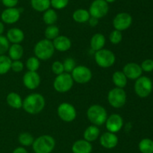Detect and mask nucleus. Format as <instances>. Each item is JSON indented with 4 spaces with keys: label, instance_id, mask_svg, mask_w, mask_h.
Returning a JSON list of instances; mask_svg holds the SVG:
<instances>
[{
    "label": "nucleus",
    "instance_id": "35",
    "mask_svg": "<svg viewBox=\"0 0 153 153\" xmlns=\"http://www.w3.org/2000/svg\"><path fill=\"white\" fill-rule=\"evenodd\" d=\"M9 47V40L6 37L3 35H0V56L4 55L7 50Z\"/></svg>",
    "mask_w": 153,
    "mask_h": 153
},
{
    "label": "nucleus",
    "instance_id": "46",
    "mask_svg": "<svg viewBox=\"0 0 153 153\" xmlns=\"http://www.w3.org/2000/svg\"><path fill=\"white\" fill-rule=\"evenodd\" d=\"M0 2H1V0H0Z\"/></svg>",
    "mask_w": 153,
    "mask_h": 153
},
{
    "label": "nucleus",
    "instance_id": "38",
    "mask_svg": "<svg viewBox=\"0 0 153 153\" xmlns=\"http://www.w3.org/2000/svg\"><path fill=\"white\" fill-rule=\"evenodd\" d=\"M52 71H53V73L55 74H61L64 73V64H63V63H61V62H55L52 65Z\"/></svg>",
    "mask_w": 153,
    "mask_h": 153
},
{
    "label": "nucleus",
    "instance_id": "4",
    "mask_svg": "<svg viewBox=\"0 0 153 153\" xmlns=\"http://www.w3.org/2000/svg\"><path fill=\"white\" fill-rule=\"evenodd\" d=\"M34 50V54L38 59L47 60L53 56L55 47L50 40L43 39L37 42Z\"/></svg>",
    "mask_w": 153,
    "mask_h": 153
},
{
    "label": "nucleus",
    "instance_id": "40",
    "mask_svg": "<svg viewBox=\"0 0 153 153\" xmlns=\"http://www.w3.org/2000/svg\"><path fill=\"white\" fill-rule=\"evenodd\" d=\"M11 69L14 72H20L23 69V64L19 60H15L11 63Z\"/></svg>",
    "mask_w": 153,
    "mask_h": 153
},
{
    "label": "nucleus",
    "instance_id": "42",
    "mask_svg": "<svg viewBox=\"0 0 153 153\" xmlns=\"http://www.w3.org/2000/svg\"><path fill=\"white\" fill-rule=\"evenodd\" d=\"M98 20L99 19H97V18L91 16L88 21H89V23L91 24V26H97V23H98Z\"/></svg>",
    "mask_w": 153,
    "mask_h": 153
},
{
    "label": "nucleus",
    "instance_id": "13",
    "mask_svg": "<svg viewBox=\"0 0 153 153\" xmlns=\"http://www.w3.org/2000/svg\"><path fill=\"white\" fill-rule=\"evenodd\" d=\"M20 17V10L16 8H7L1 14V19L3 22L13 24L17 22Z\"/></svg>",
    "mask_w": 153,
    "mask_h": 153
},
{
    "label": "nucleus",
    "instance_id": "24",
    "mask_svg": "<svg viewBox=\"0 0 153 153\" xmlns=\"http://www.w3.org/2000/svg\"><path fill=\"white\" fill-rule=\"evenodd\" d=\"M91 15L89 11L86 9L79 8L75 10L73 14V18L76 22L82 23V22H86L89 20Z\"/></svg>",
    "mask_w": 153,
    "mask_h": 153
},
{
    "label": "nucleus",
    "instance_id": "44",
    "mask_svg": "<svg viewBox=\"0 0 153 153\" xmlns=\"http://www.w3.org/2000/svg\"><path fill=\"white\" fill-rule=\"evenodd\" d=\"M4 24H3L2 22L0 21V35L4 32Z\"/></svg>",
    "mask_w": 153,
    "mask_h": 153
},
{
    "label": "nucleus",
    "instance_id": "34",
    "mask_svg": "<svg viewBox=\"0 0 153 153\" xmlns=\"http://www.w3.org/2000/svg\"><path fill=\"white\" fill-rule=\"evenodd\" d=\"M64 71H66V73H70L73 70V69L76 68V62L73 58H67L64 60Z\"/></svg>",
    "mask_w": 153,
    "mask_h": 153
},
{
    "label": "nucleus",
    "instance_id": "18",
    "mask_svg": "<svg viewBox=\"0 0 153 153\" xmlns=\"http://www.w3.org/2000/svg\"><path fill=\"white\" fill-rule=\"evenodd\" d=\"M53 46L58 51H67L71 47V40L64 35H58L54 39Z\"/></svg>",
    "mask_w": 153,
    "mask_h": 153
},
{
    "label": "nucleus",
    "instance_id": "25",
    "mask_svg": "<svg viewBox=\"0 0 153 153\" xmlns=\"http://www.w3.org/2000/svg\"><path fill=\"white\" fill-rule=\"evenodd\" d=\"M100 135V129L97 125H91L85 130L84 138L88 142L96 140Z\"/></svg>",
    "mask_w": 153,
    "mask_h": 153
},
{
    "label": "nucleus",
    "instance_id": "6",
    "mask_svg": "<svg viewBox=\"0 0 153 153\" xmlns=\"http://www.w3.org/2000/svg\"><path fill=\"white\" fill-rule=\"evenodd\" d=\"M108 100L111 106L114 108H120L126 102V93L122 88H112L108 94Z\"/></svg>",
    "mask_w": 153,
    "mask_h": 153
},
{
    "label": "nucleus",
    "instance_id": "14",
    "mask_svg": "<svg viewBox=\"0 0 153 153\" xmlns=\"http://www.w3.org/2000/svg\"><path fill=\"white\" fill-rule=\"evenodd\" d=\"M106 128L109 132L116 133L120 130L123 125V119L118 114H112L106 120Z\"/></svg>",
    "mask_w": 153,
    "mask_h": 153
},
{
    "label": "nucleus",
    "instance_id": "45",
    "mask_svg": "<svg viewBox=\"0 0 153 153\" xmlns=\"http://www.w3.org/2000/svg\"><path fill=\"white\" fill-rule=\"evenodd\" d=\"M107 3H112V2H114L116 0H105Z\"/></svg>",
    "mask_w": 153,
    "mask_h": 153
},
{
    "label": "nucleus",
    "instance_id": "1",
    "mask_svg": "<svg viewBox=\"0 0 153 153\" xmlns=\"http://www.w3.org/2000/svg\"><path fill=\"white\" fill-rule=\"evenodd\" d=\"M45 106V99L42 94L33 93L27 96L22 101V107L30 114H37Z\"/></svg>",
    "mask_w": 153,
    "mask_h": 153
},
{
    "label": "nucleus",
    "instance_id": "15",
    "mask_svg": "<svg viewBox=\"0 0 153 153\" xmlns=\"http://www.w3.org/2000/svg\"><path fill=\"white\" fill-rule=\"evenodd\" d=\"M124 74L126 75L127 78H129L131 80H137L140 76H141L142 70L140 65L134 62L127 63L123 67Z\"/></svg>",
    "mask_w": 153,
    "mask_h": 153
},
{
    "label": "nucleus",
    "instance_id": "43",
    "mask_svg": "<svg viewBox=\"0 0 153 153\" xmlns=\"http://www.w3.org/2000/svg\"><path fill=\"white\" fill-rule=\"evenodd\" d=\"M13 153H28V152L26 151L25 148H22V147H18L13 150Z\"/></svg>",
    "mask_w": 153,
    "mask_h": 153
},
{
    "label": "nucleus",
    "instance_id": "36",
    "mask_svg": "<svg viewBox=\"0 0 153 153\" xmlns=\"http://www.w3.org/2000/svg\"><path fill=\"white\" fill-rule=\"evenodd\" d=\"M69 3V0H50L51 6L55 9L61 10L67 6Z\"/></svg>",
    "mask_w": 153,
    "mask_h": 153
},
{
    "label": "nucleus",
    "instance_id": "29",
    "mask_svg": "<svg viewBox=\"0 0 153 153\" xmlns=\"http://www.w3.org/2000/svg\"><path fill=\"white\" fill-rule=\"evenodd\" d=\"M43 21L47 25H53L58 20V14L54 9H48L44 11L43 16Z\"/></svg>",
    "mask_w": 153,
    "mask_h": 153
},
{
    "label": "nucleus",
    "instance_id": "12",
    "mask_svg": "<svg viewBox=\"0 0 153 153\" xmlns=\"http://www.w3.org/2000/svg\"><path fill=\"white\" fill-rule=\"evenodd\" d=\"M132 22V17L126 12L119 13L115 16L113 20V26L115 29L118 31H123L130 27Z\"/></svg>",
    "mask_w": 153,
    "mask_h": 153
},
{
    "label": "nucleus",
    "instance_id": "32",
    "mask_svg": "<svg viewBox=\"0 0 153 153\" xmlns=\"http://www.w3.org/2000/svg\"><path fill=\"white\" fill-rule=\"evenodd\" d=\"M34 137L32 135L29 133H22L19 136V141L22 146H28L32 145L34 142Z\"/></svg>",
    "mask_w": 153,
    "mask_h": 153
},
{
    "label": "nucleus",
    "instance_id": "7",
    "mask_svg": "<svg viewBox=\"0 0 153 153\" xmlns=\"http://www.w3.org/2000/svg\"><path fill=\"white\" fill-rule=\"evenodd\" d=\"M73 85V79L69 73H62L58 75L54 81V88L58 92H67Z\"/></svg>",
    "mask_w": 153,
    "mask_h": 153
},
{
    "label": "nucleus",
    "instance_id": "11",
    "mask_svg": "<svg viewBox=\"0 0 153 153\" xmlns=\"http://www.w3.org/2000/svg\"><path fill=\"white\" fill-rule=\"evenodd\" d=\"M58 114L63 121L70 122L76 118V110L70 104L62 103L58 106Z\"/></svg>",
    "mask_w": 153,
    "mask_h": 153
},
{
    "label": "nucleus",
    "instance_id": "26",
    "mask_svg": "<svg viewBox=\"0 0 153 153\" xmlns=\"http://www.w3.org/2000/svg\"><path fill=\"white\" fill-rule=\"evenodd\" d=\"M31 5L38 12H44L51 6L50 0H31Z\"/></svg>",
    "mask_w": 153,
    "mask_h": 153
},
{
    "label": "nucleus",
    "instance_id": "9",
    "mask_svg": "<svg viewBox=\"0 0 153 153\" xmlns=\"http://www.w3.org/2000/svg\"><path fill=\"white\" fill-rule=\"evenodd\" d=\"M108 10V3L106 2L105 0H94L91 3L88 11L91 16L100 19L106 16Z\"/></svg>",
    "mask_w": 153,
    "mask_h": 153
},
{
    "label": "nucleus",
    "instance_id": "39",
    "mask_svg": "<svg viewBox=\"0 0 153 153\" xmlns=\"http://www.w3.org/2000/svg\"><path fill=\"white\" fill-rule=\"evenodd\" d=\"M142 70H144L146 72H151L153 70V60L152 59H148L144 60V61L142 62L141 65Z\"/></svg>",
    "mask_w": 153,
    "mask_h": 153
},
{
    "label": "nucleus",
    "instance_id": "21",
    "mask_svg": "<svg viewBox=\"0 0 153 153\" xmlns=\"http://www.w3.org/2000/svg\"><path fill=\"white\" fill-rule=\"evenodd\" d=\"M105 44V38L102 34L97 33L92 37L91 40V46L94 50L98 51L102 50Z\"/></svg>",
    "mask_w": 153,
    "mask_h": 153
},
{
    "label": "nucleus",
    "instance_id": "19",
    "mask_svg": "<svg viewBox=\"0 0 153 153\" xmlns=\"http://www.w3.org/2000/svg\"><path fill=\"white\" fill-rule=\"evenodd\" d=\"M72 151L73 153H91L92 151V145L85 140H79L74 142Z\"/></svg>",
    "mask_w": 153,
    "mask_h": 153
},
{
    "label": "nucleus",
    "instance_id": "2",
    "mask_svg": "<svg viewBox=\"0 0 153 153\" xmlns=\"http://www.w3.org/2000/svg\"><path fill=\"white\" fill-rule=\"evenodd\" d=\"M55 141L50 135H43L37 137L32 144L35 153H50L54 149Z\"/></svg>",
    "mask_w": 153,
    "mask_h": 153
},
{
    "label": "nucleus",
    "instance_id": "30",
    "mask_svg": "<svg viewBox=\"0 0 153 153\" xmlns=\"http://www.w3.org/2000/svg\"><path fill=\"white\" fill-rule=\"evenodd\" d=\"M138 147L142 153H153V140L144 138L139 142Z\"/></svg>",
    "mask_w": 153,
    "mask_h": 153
},
{
    "label": "nucleus",
    "instance_id": "20",
    "mask_svg": "<svg viewBox=\"0 0 153 153\" xmlns=\"http://www.w3.org/2000/svg\"><path fill=\"white\" fill-rule=\"evenodd\" d=\"M7 40L13 44H19L23 40L24 32L18 28H12L7 32Z\"/></svg>",
    "mask_w": 153,
    "mask_h": 153
},
{
    "label": "nucleus",
    "instance_id": "41",
    "mask_svg": "<svg viewBox=\"0 0 153 153\" xmlns=\"http://www.w3.org/2000/svg\"><path fill=\"white\" fill-rule=\"evenodd\" d=\"M1 2L6 8H15L19 0H1Z\"/></svg>",
    "mask_w": 153,
    "mask_h": 153
},
{
    "label": "nucleus",
    "instance_id": "16",
    "mask_svg": "<svg viewBox=\"0 0 153 153\" xmlns=\"http://www.w3.org/2000/svg\"><path fill=\"white\" fill-rule=\"evenodd\" d=\"M23 83L29 89L37 88L40 83V77L36 71H27L23 76Z\"/></svg>",
    "mask_w": 153,
    "mask_h": 153
},
{
    "label": "nucleus",
    "instance_id": "23",
    "mask_svg": "<svg viewBox=\"0 0 153 153\" xmlns=\"http://www.w3.org/2000/svg\"><path fill=\"white\" fill-rule=\"evenodd\" d=\"M8 54L10 59L19 60L23 55V48L19 44H13L9 47Z\"/></svg>",
    "mask_w": 153,
    "mask_h": 153
},
{
    "label": "nucleus",
    "instance_id": "5",
    "mask_svg": "<svg viewBox=\"0 0 153 153\" xmlns=\"http://www.w3.org/2000/svg\"><path fill=\"white\" fill-rule=\"evenodd\" d=\"M152 82L150 78L142 76L137 78L134 83V91L140 98H146L152 91Z\"/></svg>",
    "mask_w": 153,
    "mask_h": 153
},
{
    "label": "nucleus",
    "instance_id": "28",
    "mask_svg": "<svg viewBox=\"0 0 153 153\" xmlns=\"http://www.w3.org/2000/svg\"><path fill=\"white\" fill-rule=\"evenodd\" d=\"M12 61L10 57L5 55L0 56V75L7 73L11 68Z\"/></svg>",
    "mask_w": 153,
    "mask_h": 153
},
{
    "label": "nucleus",
    "instance_id": "33",
    "mask_svg": "<svg viewBox=\"0 0 153 153\" xmlns=\"http://www.w3.org/2000/svg\"><path fill=\"white\" fill-rule=\"evenodd\" d=\"M26 67L30 71H36L40 67V61L37 57H30L26 62Z\"/></svg>",
    "mask_w": 153,
    "mask_h": 153
},
{
    "label": "nucleus",
    "instance_id": "31",
    "mask_svg": "<svg viewBox=\"0 0 153 153\" xmlns=\"http://www.w3.org/2000/svg\"><path fill=\"white\" fill-rule=\"evenodd\" d=\"M59 34V28L55 25H50L45 31V36L48 40H54Z\"/></svg>",
    "mask_w": 153,
    "mask_h": 153
},
{
    "label": "nucleus",
    "instance_id": "17",
    "mask_svg": "<svg viewBox=\"0 0 153 153\" xmlns=\"http://www.w3.org/2000/svg\"><path fill=\"white\" fill-rule=\"evenodd\" d=\"M118 143V137L114 133L105 132L100 136V144L106 148H114Z\"/></svg>",
    "mask_w": 153,
    "mask_h": 153
},
{
    "label": "nucleus",
    "instance_id": "27",
    "mask_svg": "<svg viewBox=\"0 0 153 153\" xmlns=\"http://www.w3.org/2000/svg\"><path fill=\"white\" fill-rule=\"evenodd\" d=\"M114 83L118 88H124L127 84V77L123 71H116L112 76Z\"/></svg>",
    "mask_w": 153,
    "mask_h": 153
},
{
    "label": "nucleus",
    "instance_id": "22",
    "mask_svg": "<svg viewBox=\"0 0 153 153\" xmlns=\"http://www.w3.org/2000/svg\"><path fill=\"white\" fill-rule=\"evenodd\" d=\"M7 104L14 109H19L22 106V100L19 94L16 92H10L6 98Z\"/></svg>",
    "mask_w": 153,
    "mask_h": 153
},
{
    "label": "nucleus",
    "instance_id": "8",
    "mask_svg": "<svg viewBox=\"0 0 153 153\" xmlns=\"http://www.w3.org/2000/svg\"><path fill=\"white\" fill-rule=\"evenodd\" d=\"M95 60L99 66L102 68H109L115 62V56L112 51L102 49L95 53Z\"/></svg>",
    "mask_w": 153,
    "mask_h": 153
},
{
    "label": "nucleus",
    "instance_id": "3",
    "mask_svg": "<svg viewBox=\"0 0 153 153\" xmlns=\"http://www.w3.org/2000/svg\"><path fill=\"white\" fill-rule=\"evenodd\" d=\"M88 119L94 125H102L107 120V111L103 106L94 104L90 106L87 112Z\"/></svg>",
    "mask_w": 153,
    "mask_h": 153
},
{
    "label": "nucleus",
    "instance_id": "10",
    "mask_svg": "<svg viewBox=\"0 0 153 153\" xmlns=\"http://www.w3.org/2000/svg\"><path fill=\"white\" fill-rule=\"evenodd\" d=\"M72 77L73 80L80 84L88 82L92 77L91 70L88 68L83 65L76 66L72 71Z\"/></svg>",
    "mask_w": 153,
    "mask_h": 153
},
{
    "label": "nucleus",
    "instance_id": "37",
    "mask_svg": "<svg viewBox=\"0 0 153 153\" xmlns=\"http://www.w3.org/2000/svg\"><path fill=\"white\" fill-rule=\"evenodd\" d=\"M109 38H110L111 42L112 44H119L123 39L122 33H121L120 31H118V30H114V31L110 34Z\"/></svg>",
    "mask_w": 153,
    "mask_h": 153
}]
</instances>
